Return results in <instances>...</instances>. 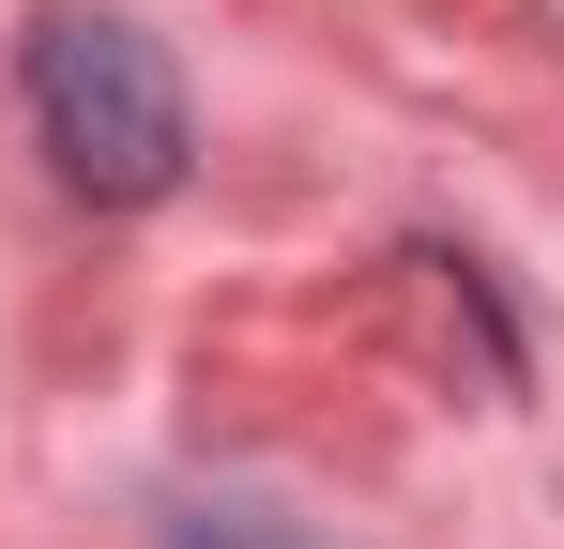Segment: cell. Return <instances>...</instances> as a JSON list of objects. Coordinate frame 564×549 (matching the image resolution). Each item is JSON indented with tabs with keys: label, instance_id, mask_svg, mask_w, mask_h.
<instances>
[{
	"label": "cell",
	"instance_id": "cell-1",
	"mask_svg": "<svg viewBox=\"0 0 564 549\" xmlns=\"http://www.w3.org/2000/svg\"><path fill=\"white\" fill-rule=\"evenodd\" d=\"M31 138L107 214L169 198L184 183V77H169V46L138 15H107V0H46L31 15Z\"/></svg>",
	"mask_w": 564,
	"mask_h": 549
}]
</instances>
